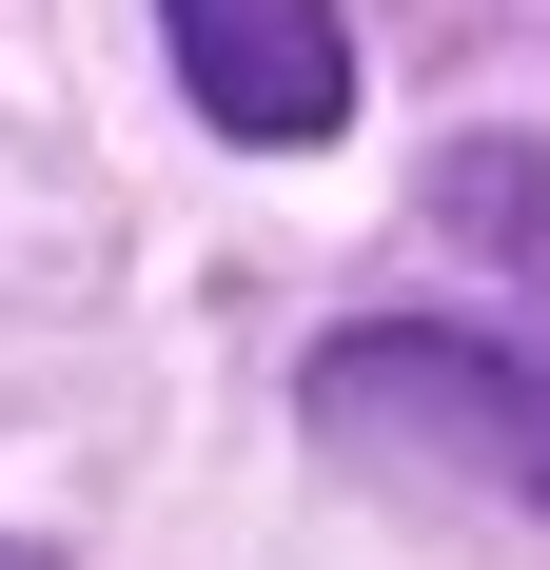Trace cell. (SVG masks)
Instances as JSON below:
<instances>
[{"instance_id":"2","label":"cell","mask_w":550,"mask_h":570,"mask_svg":"<svg viewBox=\"0 0 550 570\" xmlns=\"http://www.w3.org/2000/svg\"><path fill=\"white\" fill-rule=\"evenodd\" d=\"M158 40H177V99L217 138H256V158L354 118V20L334 0H158Z\"/></svg>"},{"instance_id":"3","label":"cell","mask_w":550,"mask_h":570,"mask_svg":"<svg viewBox=\"0 0 550 570\" xmlns=\"http://www.w3.org/2000/svg\"><path fill=\"white\" fill-rule=\"evenodd\" d=\"M0 570H40V551H0Z\"/></svg>"},{"instance_id":"1","label":"cell","mask_w":550,"mask_h":570,"mask_svg":"<svg viewBox=\"0 0 550 570\" xmlns=\"http://www.w3.org/2000/svg\"><path fill=\"white\" fill-rule=\"evenodd\" d=\"M315 433L413 512H531L550 531V354L472 335V315H374L315 354Z\"/></svg>"}]
</instances>
